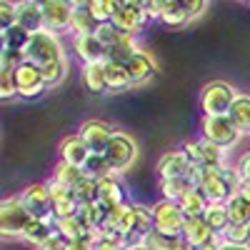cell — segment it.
<instances>
[{
    "mask_svg": "<svg viewBox=\"0 0 250 250\" xmlns=\"http://www.w3.org/2000/svg\"><path fill=\"white\" fill-rule=\"evenodd\" d=\"M65 58V48H62V38L50 30H38L30 35V43L25 48V62H33L38 68H45L55 60Z\"/></svg>",
    "mask_w": 250,
    "mask_h": 250,
    "instance_id": "cell-1",
    "label": "cell"
},
{
    "mask_svg": "<svg viewBox=\"0 0 250 250\" xmlns=\"http://www.w3.org/2000/svg\"><path fill=\"white\" fill-rule=\"evenodd\" d=\"M30 220L33 218L25 210L20 195H10L0 203V235L5 240H20Z\"/></svg>",
    "mask_w": 250,
    "mask_h": 250,
    "instance_id": "cell-2",
    "label": "cell"
},
{
    "mask_svg": "<svg viewBox=\"0 0 250 250\" xmlns=\"http://www.w3.org/2000/svg\"><path fill=\"white\" fill-rule=\"evenodd\" d=\"M153 210V230L160 235H168V238H180L183 235V228L188 223V215L183 213L180 203H170V200H158L150 205Z\"/></svg>",
    "mask_w": 250,
    "mask_h": 250,
    "instance_id": "cell-3",
    "label": "cell"
},
{
    "mask_svg": "<svg viewBox=\"0 0 250 250\" xmlns=\"http://www.w3.org/2000/svg\"><path fill=\"white\" fill-rule=\"evenodd\" d=\"M238 98V90L225 80H213L208 83L200 93V108H203V115L213 118V115H228L233 108V103Z\"/></svg>",
    "mask_w": 250,
    "mask_h": 250,
    "instance_id": "cell-4",
    "label": "cell"
},
{
    "mask_svg": "<svg viewBox=\"0 0 250 250\" xmlns=\"http://www.w3.org/2000/svg\"><path fill=\"white\" fill-rule=\"evenodd\" d=\"M200 138L205 140H210L215 145H220L223 150H230L238 145V140L243 138V133L235 128V123L228 118V115H213V118H208L203 115V123H200Z\"/></svg>",
    "mask_w": 250,
    "mask_h": 250,
    "instance_id": "cell-5",
    "label": "cell"
},
{
    "mask_svg": "<svg viewBox=\"0 0 250 250\" xmlns=\"http://www.w3.org/2000/svg\"><path fill=\"white\" fill-rule=\"evenodd\" d=\"M110 23L125 35H138L145 25L150 23V15H148L145 3H138V0H123V3H118Z\"/></svg>",
    "mask_w": 250,
    "mask_h": 250,
    "instance_id": "cell-6",
    "label": "cell"
},
{
    "mask_svg": "<svg viewBox=\"0 0 250 250\" xmlns=\"http://www.w3.org/2000/svg\"><path fill=\"white\" fill-rule=\"evenodd\" d=\"M185 155L190 158L193 165H203V168H225L228 165V150H223L220 145L198 138V140H188L183 145Z\"/></svg>",
    "mask_w": 250,
    "mask_h": 250,
    "instance_id": "cell-7",
    "label": "cell"
},
{
    "mask_svg": "<svg viewBox=\"0 0 250 250\" xmlns=\"http://www.w3.org/2000/svg\"><path fill=\"white\" fill-rule=\"evenodd\" d=\"M103 155H105V160L110 163L113 173L120 175V173H125V170H128L130 165L135 163V158H138V145H135V140H133L128 133H120V130H118Z\"/></svg>",
    "mask_w": 250,
    "mask_h": 250,
    "instance_id": "cell-8",
    "label": "cell"
},
{
    "mask_svg": "<svg viewBox=\"0 0 250 250\" xmlns=\"http://www.w3.org/2000/svg\"><path fill=\"white\" fill-rule=\"evenodd\" d=\"M20 200H23L25 210L30 218L38 220H53V198L48 190V183H33L25 190H20Z\"/></svg>",
    "mask_w": 250,
    "mask_h": 250,
    "instance_id": "cell-9",
    "label": "cell"
},
{
    "mask_svg": "<svg viewBox=\"0 0 250 250\" xmlns=\"http://www.w3.org/2000/svg\"><path fill=\"white\" fill-rule=\"evenodd\" d=\"M150 230H153V210H150V205L130 203L128 213H125V220H123V228H120V235H125L128 240H143Z\"/></svg>",
    "mask_w": 250,
    "mask_h": 250,
    "instance_id": "cell-10",
    "label": "cell"
},
{
    "mask_svg": "<svg viewBox=\"0 0 250 250\" xmlns=\"http://www.w3.org/2000/svg\"><path fill=\"white\" fill-rule=\"evenodd\" d=\"M73 10L75 5L65 3V0H43V28L62 35L65 30H70Z\"/></svg>",
    "mask_w": 250,
    "mask_h": 250,
    "instance_id": "cell-11",
    "label": "cell"
},
{
    "mask_svg": "<svg viewBox=\"0 0 250 250\" xmlns=\"http://www.w3.org/2000/svg\"><path fill=\"white\" fill-rule=\"evenodd\" d=\"M15 80H18V98L35 100L48 90L45 80H43V70L38 65H33V62H23L15 70Z\"/></svg>",
    "mask_w": 250,
    "mask_h": 250,
    "instance_id": "cell-12",
    "label": "cell"
},
{
    "mask_svg": "<svg viewBox=\"0 0 250 250\" xmlns=\"http://www.w3.org/2000/svg\"><path fill=\"white\" fill-rule=\"evenodd\" d=\"M118 130L113 128L110 123H105V120H85L80 125V138L85 140V145L90 148V153H105V148L110 145V140H113V135H115Z\"/></svg>",
    "mask_w": 250,
    "mask_h": 250,
    "instance_id": "cell-13",
    "label": "cell"
},
{
    "mask_svg": "<svg viewBox=\"0 0 250 250\" xmlns=\"http://www.w3.org/2000/svg\"><path fill=\"white\" fill-rule=\"evenodd\" d=\"M70 45L75 58L83 65H90V62H105L108 60V50L103 48V43L95 35H70Z\"/></svg>",
    "mask_w": 250,
    "mask_h": 250,
    "instance_id": "cell-14",
    "label": "cell"
},
{
    "mask_svg": "<svg viewBox=\"0 0 250 250\" xmlns=\"http://www.w3.org/2000/svg\"><path fill=\"white\" fill-rule=\"evenodd\" d=\"M193 250H200V248H208L220 240V235L213 230L210 225L205 223V218H188L185 228H183V235H180Z\"/></svg>",
    "mask_w": 250,
    "mask_h": 250,
    "instance_id": "cell-15",
    "label": "cell"
},
{
    "mask_svg": "<svg viewBox=\"0 0 250 250\" xmlns=\"http://www.w3.org/2000/svg\"><path fill=\"white\" fill-rule=\"evenodd\" d=\"M190 158L185 155V150H168L163 153L158 160V175L160 180H170V178H188V170H190Z\"/></svg>",
    "mask_w": 250,
    "mask_h": 250,
    "instance_id": "cell-16",
    "label": "cell"
},
{
    "mask_svg": "<svg viewBox=\"0 0 250 250\" xmlns=\"http://www.w3.org/2000/svg\"><path fill=\"white\" fill-rule=\"evenodd\" d=\"M128 73H130V83H133V88L135 85H145V83H150L158 73V62L155 58L148 53V50H140L138 55H133V60L128 62Z\"/></svg>",
    "mask_w": 250,
    "mask_h": 250,
    "instance_id": "cell-17",
    "label": "cell"
},
{
    "mask_svg": "<svg viewBox=\"0 0 250 250\" xmlns=\"http://www.w3.org/2000/svg\"><path fill=\"white\" fill-rule=\"evenodd\" d=\"M60 160L62 163H70V165H78V168H85V163L90 160V148L85 145V140H83L78 133L75 135H68L60 140Z\"/></svg>",
    "mask_w": 250,
    "mask_h": 250,
    "instance_id": "cell-18",
    "label": "cell"
},
{
    "mask_svg": "<svg viewBox=\"0 0 250 250\" xmlns=\"http://www.w3.org/2000/svg\"><path fill=\"white\" fill-rule=\"evenodd\" d=\"M98 190H100L98 203L105 205L108 210H110V208H118V205L128 203V190H125V185H123L118 173H113L108 178H100V188H98Z\"/></svg>",
    "mask_w": 250,
    "mask_h": 250,
    "instance_id": "cell-19",
    "label": "cell"
},
{
    "mask_svg": "<svg viewBox=\"0 0 250 250\" xmlns=\"http://www.w3.org/2000/svg\"><path fill=\"white\" fill-rule=\"evenodd\" d=\"M18 25H23L30 33L43 30V3H35V0L18 3Z\"/></svg>",
    "mask_w": 250,
    "mask_h": 250,
    "instance_id": "cell-20",
    "label": "cell"
},
{
    "mask_svg": "<svg viewBox=\"0 0 250 250\" xmlns=\"http://www.w3.org/2000/svg\"><path fill=\"white\" fill-rule=\"evenodd\" d=\"M73 23H70V35H95L100 30V23L88 10V3H73Z\"/></svg>",
    "mask_w": 250,
    "mask_h": 250,
    "instance_id": "cell-21",
    "label": "cell"
},
{
    "mask_svg": "<svg viewBox=\"0 0 250 250\" xmlns=\"http://www.w3.org/2000/svg\"><path fill=\"white\" fill-rule=\"evenodd\" d=\"M190 13L185 8V0H163V13H160V23L168 28H183L190 23Z\"/></svg>",
    "mask_w": 250,
    "mask_h": 250,
    "instance_id": "cell-22",
    "label": "cell"
},
{
    "mask_svg": "<svg viewBox=\"0 0 250 250\" xmlns=\"http://www.w3.org/2000/svg\"><path fill=\"white\" fill-rule=\"evenodd\" d=\"M53 235H55L53 220H38V218H33L28 223V228H25V233H23V238H20V240L33 245V248H40L45 240H50Z\"/></svg>",
    "mask_w": 250,
    "mask_h": 250,
    "instance_id": "cell-23",
    "label": "cell"
},
{
    "mask_svg": "<svg viewBox=\"0 0 250 250\" xmlns=\"http://www.w3.org/2000/svg\"><path fill=\"white\" fill-rule=\"evenodd\" d=\"M83 85L90 93H108V80H105V62H90L80 68Z\"/></svg>",
    "mask_w": 250,
    "mask_h": 250,
    "instance_id": "cell-24",
    "label": "cell"
},
{
    "mask_svg": "<svg viewBox=\"0 0 250 250\" xmlns=\"http://www.w3.org/2000/svg\"><path fill=\"white\" fill-rule=\"evenodd\" d=\"M105 80H108V93H123V90H130L133 83H130V73L123 62H110L105 60Z\"/></svg>",
    "mask_w": 250,
    "mask_h": 250,
    "instance_id": "cell-25",
    "label": "cell"
},
{
    "mask_svg": "<svg viewBox=\"0 0 250 250\" xmlns=\"http://www.w3.org/2000/svg\"><path fill=\"white\" fill-rule=\"evenodd\" d=\"M143 48L138 45L135 35H123L118 43L108 50V60L110 62H123V65H128V62L133 60V55H138Z\"/></svg>",
    "mask_w": 250,
    "mask_h": 250,
    "instance_id": "cell-26",
    "label": "cell"
},
{
    "mask_svg": "<svg viewBox=\"0 0 250 250\" xmlns=\"http://www.w3.org/2000/svg\"><path fill=\"white\" fill-rule=\"evenodd\" d=\"M228 118L235 123V128H238L243 135H250V95L238 93L230 113H228Z\"/></svg>",
    "mask_w": 250,
    "mask_h": 250,
    "instance_id": "cell-27",
    "label": "cell"
},
{
    "mask_svg": "<svg viewBox=\"0 0 250 250\" xmlns=\"http://www.w3.org/2000/svg\"><path fill=\"white\" fill-rule=\"evenodd\" d=\"M193 183L188 178H170V180H160V198L170 200V203H180L188 193L193 190Z\"/></svg>",
    "mask_w": 250,
    "mask_h": 250,
    "instance_id": "cell-28",
    "label": "cell"
},
{
    "mask_svg": "<svg viewBox=\"0 0 250 250\" xmlns=\"http://www.w3.org/2000/svg\"><path fill=\"white\" fill-rule=\"evenodd\" d=\"M30 30H25L23 25H13L10 30L0 33V43H3V50H15V53H25L28 43H30Z\"/></svg>",
    "mask_w": 250,
    "mask_h": 250,
    "instance_id": "cell-29",
    "label": "cell"
},
{
    "mask_svg": "<svg viewBox=\"0 0 250 250\" xmlns=\"http://www.w3.org/2000/svg\"><path fill=\"white\" fill-rule=\"evenodd\" d=\"M53 225H55V233L62 235L68 243L90 235V230H88L85 225H83V220H80L78 215H73V218H58V220H53Z\"/></svg>",
    "mask_w": 250,
    "mask_h": 250,
    "instance_id": "cell-30",
    "label": "cell"
},
{
    "mask_svg": "<svg viewBox=\"0 0 250 250\" xmlns=\"http://www.w3.org/2000/svg\"><path fill=\"white\" fill-rule=\"evenodd\" d=\"M228 205V215H230V225H250V200L238 190Z\"/></svg>",
    "mask_w": 250,
    "mask_h": 250,
    "instance_id": "cell-31",
    "label": "cell"
},
{
    "mask_svg": "<svg viewBox=\"0 0 250 250\" xmlns=\"http://www.w3.org/2000/svg\"><path fill=\"white\" fill-rule=\"evenodd\" d=\"M203 218L218 235H223L228 228H230V215H228V205L225 203H210Z\"/></svg>",
    "mask_w": 250,
    "mask_h": 250,
    "instance_id": "cell-32",
    "label": "cell"
},
{
    "mask_svg": "<svg viewBox=\"0 0 250 250\" xmlns=\"http://www.w3.org/2000/svg\"><path fill=\"white\" fill-rule=\"evenodd\" d=\"M208 205H210V203H208V198L203 195L200 188H193V190L180 200V208H183V213L188 218H203L205 210H208Z\"/></svg>",
    "mask_w": 250,
    "mask_h": 250,
    "instance_id": "cell-33",
    "label": "cell"
},
{
    "mask_svg": "<svg viewBox=\"0 0 250 250\" xmlns=\"http://www.w3.org/2000/svg\"><path fill=\"white\" fill-rule=\"evenodd\" d=\"M85 175H88L85 168H78V165L62 163V160H58L55 170H53V180H58L60 185H68V188H75Z\"/></svg>",
    "mask_w": 250,
    "mask_h": 250,
    "instance_id": "cell-34",
    "label": "cell"
},
{
    "mask_svg": "<svg viewBox=\"0 0 250 250\" xmlns=\"http://www.w3.org/2000/svg\"><path fill=\"white\" fill-rule=\"evenodd\" d=\"M100 180L98 178H93V175H85L83 178L73 190H75V198H78V203L80 205H85V203H98V198H100Z\"/></svg>",
    "mask_w": 250,
    "mask_h": 250,
    "instance_id": "cell-35",
    "label": "cell"
},
{
    "mask_svg": "<svg viewBox=\"0 0 250 250\" xmlns=\"http://www.w3.org/2000/svg\"><path fill=\"white\" fill-rule=\"evenodd\" d=\"M118 8V0H88V10L93 13V18L100 25H108Z\"/></svg>",
    "mask_w": 250,
    "mask_h": 250,
    "instance_id": "cell-36",
    "label": "cell"
},
{
    "mask_svg": "<svg viewBox=\"0 0 250 250\" xmlns=\"http://www.w3.org/2000/svg\"><path fill=\"white\" fill-rule=\"evenodd\" d=\"M40 70H43V80H45V85H48V88H58L60 83L65 80L68 62H65V58H62V60H55V62H50V65L40 68Z\"/></svg>",
    "mask_w": 250,
    "mask_h": 250,
    "instance_id": "cell-37",
    "label": "cell"
},
{
    "mask_svg": "<svg viewBox=\"0 0 250 250\" xmlns=\"http://www.w3.org/2000/svg\"><path fill=\"white\" fill-rule=\"evenodd\" d=\"M85 173L100 180V178L113 175V168H110V163L105 160V155H103V153H93V155H90V160L85 163Z\"/></svg>",
    "mask_w": 250,
    "mask_h": 250,
    "instance_id": "cell-38",
    "label": "cell"
},
{
    "mask_svg": "<svg viewBox=\"0 0 250 250\" xmlns=\"http://www.w3.org/2000/svg\"><path fill=\"white\" fill-rule=\"evenodd\" d=\"M220 240L230 245H250V225H230L220 235Z\"/></svg>",
    "mask_w": 250,
    "mask_h": 250,
    "instance_id": "cell-39",
    "label": "cell"
},
{
    "mask_svg": "<svg viewBox=\"0 0 250 250\" xmlns=\"http://www.w3.org/2000/svg\"><path fill=\"white\" fill-rule=\"evenodd\" d=\"M143 243L148 245L150 250H175V243H178V238H168V235H160V233L150 230L148 235L143 238Z\"/></svg>",
    "mask_w": 250,
    "mask_h": 250,
    "instance_id": "cell-40",
    "label": "cell"
},
{
    "mask_svg": "<svg viewBox=\"0 0 250 250\" xmlns=\"http://www.w3.org/2000/svg\"><path fill=\"white\" fill-rule=\"evenodd\" d=\"M0 98L3 100L18 98V80H15V73L10 70H0Z\"/></svg>",
    "mask_w": 250,
    "mask_h": 250,
    "instance_id": "cell-41",
    "label": "cell"
},
{
    "mask_svg": "<svg viewBox=\"0 0 250 250\" xmlns=\"http://www.w3.org/2000/svg\"><path fill=\"white\" fill-rule=\"evenodd\" d=\"M125 33H120L113 23H108V25H100V30L95 33V38L100 40V43H103V48H105V50H110L115 43H118V40L123 38Z\"/></svg>",
    "mask_w": 250,
    "mask_h": 250,
    "instance_id": "cell-42",
    "label": "cell"
},
{
    "mask_svg": "<svg viewBox=\"0 0 250 250\" xmlns=\"http://www.w3.org/2000/svg\"><path fill=\"white\" fill-rule=\"evenodd\" d=\"M18 25V3H0V33Z\"/></svg>",
    "mask_w": 250,
    "mask_h": 250,
    "instance_id": "cell-43",
    "label": "cell"
},
{
    "mask_svg": "<svg viewBox=\"0 0 250 250\" xmlns=\"http://www.w3.org/2000/svg\"><path fill=\"white\" fill-rule=\"evenodd\" d=\"M38 250H68V240L62 238V235H58V233H55L50 240H45Z\"/></svg>",
    "mask_w": 250,
    "mask_h": 250,
    "instance_id": "cell-44",
    "label": "cell"
},
{
    "mask_svg": "<svg viewBox=\"0 0 250 250\" xmlns=\"http://www.w3.org/2000/svg\"><path fill=\"white\" fill-rule=\"evenodd\" d=\"M235 168H238V173H240L243 183H250V150L240 155V160L235 163Z\"/></svg>",
    "mask_w": 250,
    "mask_h": 250,
    "instance_id": "cell-45",
    "label": "cell"
},
{
    "mask_svg": "<svg viewBox=\"0 0 250 250\" xmlns=\"http://www.w3.org/2000/svg\"><path fill=\"white\" fill-rule=\"evenodd\" d=\"M185 8H188V13H190V18L195 20L198 15H203L208 10V3L205 0H185Z\"/></svg>",
    "mask_w": 250,
    "mask_h": 250,
    "instance_id": "cell-46",
    "label": "cell"
},
{
    "mask_svg": "<svg viewBox=\"0 0 250 250\" xmlns=\"http://www.w3.org/2000/svg\"><path fill=\"white\" fill-rule=\"evenodd\" d=\"M68 250H95V240H93V235H85L80 240H70Z\"/></svg>",
    "mask_w": 250,
    "mask_h": 250,
    "instance_id": "cell-47",
    "label": "cell"
},
{
    "mask_svg": "<svg viewBox=\"0 0 250 250\" xmlns=\"http://www.w3.org/2000/svg\"><path fill=\"white\" fill-rule=\"evenodd\" d=\"M125 250H150V248L145 245L143 240H130V243H128V248H125Z\"/></svg>",
    "mask_w": 250,
    "mask_h": 250,
    "instance_id": "cell-48",
    "label": "cell"
},
{
    "mask_svg": "<svg viewBox=\"0 0 250 250\" xmlns=\"http://www.w3.org/2000/svg\"><path fill=\"white\" fill-rule=\"evenodd\" d=\"M218 250H250V245H230V243H220Z\"/></svg>",
    "mask_w": 250,
    "mask_h": 250,
    "instance_id": "cell-49",
    "label": "cell"
},
{
    "mask_svg": "<svg viewBox=\"0 0 250 250\" xmlns=\"http://www.w3.org/2000/svg\"><path fill=\"white\" fill-rule=\"evenodd\" d=\"M240 193H243V195H245V198L250 200V183H243V188H240Z\"/></svg>",
    "mask_w": 250,
    "mask_h": 250,
    "instance_id": "cell-50",
    "label": "cell"
}]
</instances>
